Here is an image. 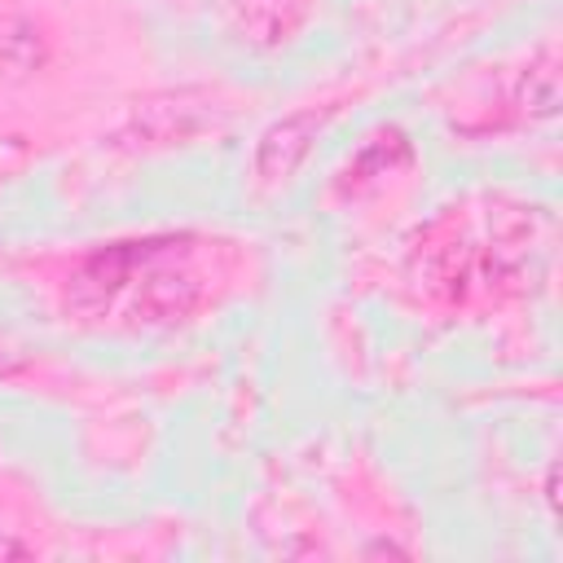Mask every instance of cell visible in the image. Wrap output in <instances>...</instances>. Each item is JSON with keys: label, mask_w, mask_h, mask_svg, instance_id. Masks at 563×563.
<instances>
[{"label": "cell", "mask_w": 563, "mask_h": 563, "mask_svg": "<svg viewBox=\"0 0 563 563\" xmlns=\"http://www.w3.org/2000/svg\"><path fill=\"white\" fill-rule=\"evenodd\" d=\"M325 119H330V110H317V106H308V110H290V114H282V119H273L264 132H260V141H255V176L264 180V185H282V180H290L299 167H303V158L312 154V141H317V132L325 128Z\"/></svg>", "instance_id": "6da1fadb"}, {"label": "cell", "mask_w": 563, "mask_h": 563, "mask_svg": "<svg viewBox=\"0 0 563 563\" xmlns=\"http://www.w3.org/2000/svg\"><path fill=\"white\" fill-rule=\"evenodd\" d=\"M48 62V40L26 13H0V79H26Z\"/></svg>", "instance_id": "7a4b0ae2"}, {"label": "cell", "mask_w": 563, "mask_h": 563, "mask_svg": "<svg viewBox=\"0 0 563 563\" xmlns=\"http://www.w3.org/2000/svg\"><path fill=\"white\" fill-rule=\"evenodd\" d=\"M303 9H308V0H246L242 4V26L251 31L255 44H277L295 31Z\"/></svg>", "instance_id": "3957f363"}, {"label": "cell", "mask_w": 563, "mask_h": 563, "mask_svg": "<svg viewBox=\"0 0 563 563\" xmlns=\"http://www.w3.org/2000/svg\"><path fill=\"white\" fill-rule=\"evenodd\" d=\"M519 106L528 110V119H550L559 110V66L550 53H541L523 79H519Z\"/></svg>", "instance_id": "277c9868"}]
</instances>
